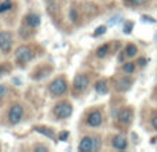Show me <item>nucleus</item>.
Returning <instances> with one entry per match:
<instances>
[{"instance_id": "3", "label": "nucleus", "mask_w": 157, "mask_h": 152, "mask_svg": "<svg viewBox=\"0 0 157 152\" xmlns=\"http://www.w3.org/2000/svg\"><path fill=\"white\" fill-rule=\"evenodd\" d=\"M15 55H17V58H18L19 61L25 62V61H29L30 58H32V50H30L29 47H26V46H21V47L17 49Z\"/></svg>"}, {"instance_id": "13", "label": "nucleus", "mask_w": 157, "mask_h": 152, "mask_svg": "<svg viewBox=\"0 0 157 152\" xmlns=\"http://www.w3.org/2000/svg\"><path fill=\"white\" fill-rule=\"evenodd\" d=\"M136 53H138V49H136L134 44H128L127 49H125V55H127V57H134Z\"/></svg>"}, {"instance_id": "2", "label": "nucleus", "mask_w": 157, "mask_h": 152, "mask_svg": "<svg viewBox=\"0 0 157 152\" xmlns=\"http://www.w3.org/2000/svg\"><path fill=\"white\" fill-rule=\"evenodd\" d=\"M50 91L55 95H61L66 91V82L63 79H55L51 84H50Z\"/></svg>"}, {"instance_id": "21", "label": "nucleus", "mask_w": 157, "mask_h": 152, "mask_svg": "<svg viewBox=\"0 0 157 152\" xmlns=\"http://www.w3.org/2000/svg\"><path fill=\"white\" fill-rule=\"evenodd\" d=\"M99 148V138H94L92 140V150H98Z\"/></svg>"}, {"instance_id": "26", "label": "nucleus", "mask_w": 157, "mask_h": 152, "mask_svg": "<svg viewBox=\"0 0 157 152\" xmlns=\"http://www.w3.org/2000/svg\"><path fill=\"white\" fill-rule=\"evenodd\" d=\"M142 19H144V21H147V22H152V24H153V22H155V19H153V18H150V17H146V15H144V17H142Z\"/></svg>"}, {"instance_id": "7", "label": "nucleus", "mask_w": 157, "mask_h": 152, "mask_svg": "<svg viewBox=\"0 0 157 152\" xmlns=\"http://www.w3.org/2000/svg\"><path fill=\"white\" fill-rule=\"evenodd\" d=\"M87 122H88V125L92 126V127H97V126H99L101 123H102V115H101V112L95 111V112H92V114H90Z\"/></svg>"}, {"instance_id": "8", "label": "nucleus", "mask_w": 157, "mask_h": 152, "mask_svg": "<svg viewBox=\"0 0 157 152\" xmlns=\"http://www.w3.org/2000/svg\"><path fill=\"white\" fill-rule=\"evenodd\" d=\"M131 119H132V111H131V109L125 108V109H123V111L119 114V120L121 123H124V125L130 123Z\"/></svg>"}, {"instance_id": "27", "label": "nucleus", "mask_w": 157, "mask_h": 152, "mask_svg": "<svg viewBox=\"0 0 157 152\" xmlns=\"http://www.w3.org/2000/svg\"><path fill=\"white\" fill-rule=\"evenodd\" d=\"M152 125H153V127L155 129H157V115L155 118H153V120H152Z\"/></svg>"}, {"instance_id": "15", "label": "nucleus", "mask_w": 157, "mask_h": 152, "mask_svg": "<svg viewBox=\"0 0 157 152\" xmlns=\"http://www.w3.org/2000/svg\"><path fill=\"white\" fill-rule=\"evenodd\" d=\"M35 130L39 131V133H43L44 136L50 137V138H54V133H52V131H48V129H46V127H35Z\"/></svg>"}, {"instance_id": "1", "label": "nucleus", "mask_w": 157, "mask_h": 152, "mask_svg": "<svg viewBox=\"0 0 157 152\" xmlns=\"http://www.w3.org/2000/svg\"><path fill=\"white\" fill-rule=\"evenodd\" d=\"M54 114L57 115L59 119H65V118L72 115V106L68 102H61L54 108Z\"/></svg>"}, {"instance_id": "17", "label": "nucleus", "mask_w": 157, "mask_h": 152, "mask_svg": "<svg viewBox=\"0 0 157 152\" xmlns=\"http://www.w3.org/2000/svg\"><path fill=\"white\" fill-rule=\"evenodd\" d=\"M123 69H124L125 74H132L134 69H135V65H134L132 62H125L124 66H123Z\"/></svg>"}, {"instance_id": "29", "label": "nucleus", "mask_w": 157, "mask_h": 152, "mask_svg": "<svg viewBox=\"0 0 157 152\" xmlns=\"http://www.w3.org/2000/svg\"><path fill=\"white\" fill-rule=\"evenodd\" d=\"M36 151H44V152H46L47 148H44V147H37V148H36Z\"/></svg>"}, {"instance_id": "28", "label": "nucleus", "mask_w": 157, "mask_h": 152, "mask_svg": "<svg viewBox=\"0 0 157 152\" xmlns=\"http://www.w3.org/2000/svg\"><path fill=\"white\" fill-rule=\"evenodd\" d=\"M145 62H146V61H145V60H144V58H141V60H139V61H138V64H139V65H142V66H144V65H145Z\"/></svg>"}, {"instance_id": "16", "label": "nucleus", "mask_w": 157, "mask_h": 152, "mask_svg": "<svg viewBox=\"0 0 157 152\" xmlns=\"http://www.w3.org/2000/svg\"><path fill=\"white\" fill-rule=\"evenodd\" d=\"M11 2L10 0H4V2L0 4V13H4V11H7V10H10L11 8Z\"/></svg>"}, {"instance_id": "25", "label": "nucleus", "mask_w": 157, "mask_h": 152, "mask_svg": "<svg viewBox=\"0 0 157 152\" xmlns=\"http://www.w3.org/2000/svg\"><path fill=\"white\" fill-rule=\"evenodd\" d=\"M131 28H132V24H127V25L124 26V32H125V33H130V32H131Z\"/></svg>"}, {"instance_id": "19", "label": "nucleus", "mask_w": 157, "mask_h": 152, "mask_svg": "<svg viewBox=\"0 0 157 152\" xmlns=\"http://www.w3.org/2000/svg\"><path fill=\"white\" fill-rule=\"evenodd\" d=\"M8 93V89L4 86V84H0V98L6 97V94Z\"/></svg>"}, {"instance_id": "11", "label": "nucleus", "mask_w": 157, "mask_h": 152, "mask_svg": "<svg viewBox=\"0 0 157 152\" xmlns=\"http://www.w3.org/2000/svg\"><path fill=\"white\" fill-rule=\"evenodd\" d=\"M26 22H28V25H29V26L36 28V26H39V25H40V17L36 15V14H29V15L26 17Z\"/></svg>"}, {"instance_id": "14", "label": "nucleus", "mask_w": 157, "mask_h": 152, "mask_svg": "<svg viewBox=\"0 0 157 152\" xmlns=\"http://www.w3.org/2000/svg\"><path fill=\"white\" fill-rule=\"evenodd\" d=\"M108 51H109V46H108V44H103V46H101L99 49H98L97 55H98L99 58H103L106 54H108Z\"/></svg>"}, {"instance_id": "5", "label": "nucleus", "mask_w": 157, "mask_h": 152, "mask_svg": "<svg viewBox=\"0 0 157 152\" xmlns=\"http://www.w3.org/2000/svg\"><path fill=\"white\" fill-rule=\"evenodd\" d=\"M13 44V36L8 32H0V49L7 51Z\"/></svg>"}, {"instance_id": "12", "label": "nucleus", "mask_w": 157, "mask_h": 152, "mask_svg": "<svg viewBox=\"0 0 157 152\" xmlns=\"http://www.w3.org/2000/svg\"><path fill=\"white\" fill-rule=\"evenodd\" d=\"M95 90H97L99 94H105V93H108V84H106V82H103V80L98 82V83L95 84Z\"/></svg>"}, {"instance_id": "24", "label": "nucleus", "mask_w": 157, "mask_h": 152, "mask_svg": "<svg viewBox=\"0 0 157 152\" xmlns=\"http://www.w3.org/2000/svg\"><path fill=\"white\" fill-rule=\"evenodd\" d=\"M68 136H69V134L66 133V131H65V133H61L59 134V141H65V140L68 138Z\"/></svg>"}, {"instance_id": "9", "label": "nucleus", "mask_w": 157, "mask_h": 152, "mask_svg": "<svg viewBox=\"0 0 157 152\" xmlns=\"http://www.w3.org/2000/svg\"><path fill=\"white\" fill-rule=\"evenodd\" d=\"M113 147L116 148V150H124V148L127 147V140L123 136H116L113 138Z\"/></svg>"}, {"instance_id": "18", "label": "nucleus", "mask_w": 157, "mask_h": 152, "mask_svg": "<svg viewBox=\"0 0 157 152\" xmlns=\"http://www.w3.org/2000/svg\"><path fill=\"white\" fill-rule=\"evenodd\" d=\"M130 84H131L130 79H124V80H121V82L119 83V89H120V90H127L128 87H130Z\"/></svg>"}, {"instance_id": "4", "label": "nucleus", "mask_w": 157, "mask_h": 152, "mask_svg": "<svg viewBox=\"0 0 157 152\" xmlns=\"http://www.w3.org/2000/svg\"><path fill=\"white\" fill-rule=\"evenodd\" d=\"M22 115H24V108L21 105H14L10 111V122L13 125H17L21 120Z\"/></svg>"}, {"instance_id": "22", "label": "nucleus", "mask_w": 157, "mask_h": 152, "mask_svg": "<svg viewBox=\"0 0 157 152\" xmlns=\"http://www.w3.org/2000/svg\"><path fill=\"white\" fill-rule=\"evenodd\" d=\"M125 2H130V3H132V4H144L147 0H125Z\"/></svg>"}, {"instance_id": "10", "label": "nucleus", "mask_w": 157, "mask_h": 152, "mask_svg": "<svg viewBox=\"0 0 157 152\" xmlns=\"http://www.w3.org/2000/svg\"><path fill=\"white\" fill-rule=\"evenodd\" d=\"M78 150L80 151H92V140L90 137H86L80 141V145H78Z\"/></svg>"}, {"instance_id": "20", "label": "nucleus", "mask_w": 157, "mask_h": 152, "mask_svg": "<svg viewBox=\"0 0 157 152\" xmlns=\"http://www.w3.org/2000/svg\"><path fill=\"white\" fill-rule=\"evenodd\" d=\"M105 30H106V28H105V26H99V28H97V29H95L94 35H95V36H99V35H103V33H105Z\"/></svg>"}, {"instance_id": "23", "label": "nucleus", "mask_w": 157, "mask_h": 152, "mask_svg": "<svg viewBox=\"0 0 157 152\" xmlns=\"http://www.w3.org/2000/svg\"><path fill=\"white\" fill-rule=\"evenodd\" d=\"M76 18H77V13L73 10V8H72V10H71V19H72V21H76Z\"/></svg>"}, {"instance_id": "6", "label": "nucleus", "mask_w": 157, "mask_h": 152, "mask_svg": "<svg viewBox=\"0 0 157 152\" xmlns=\"http://www.w3.org/2000/svg\"><path fill=\"white\" fill-rule=\"evenodd\" d=\"M88 86V78H86L84 75H77L73 80V87L77 90V91H83V90L87 89Z\"/></svg>"}]
</instances>
